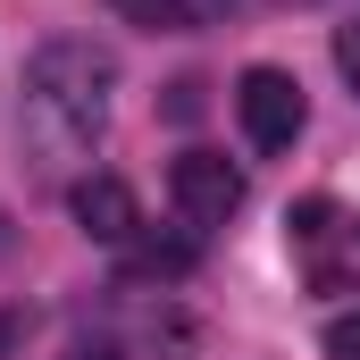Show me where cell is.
Returning <instances> with one entry per match:
<instances>
[{
	"label": "cell",
	"instance_id": "obj_5",
	"mask_svg": "<svg viewBox=\"0 0 360 360\" xmlns=\"http://www.w3.org/2000/svg\"><path fill=\"white\" fill-rule=\"evenodd\" d=\"M117 17H134L151 34H193V25L226 17V0H117Z\"/></svg>",
	"mask_w": 360,
	"mask_h": 360
},
{
	"label": "cell",
	"instance_id": "obj_7",
	"mask_svg": "<svg viewBox=\"0 0 360 360\" xmlns=\"http://www.w3.org/2000/svg\"><path fill=\"white\" fill-rule=\"evenodd\" d=\"M327 360H360V310H335L327 319Z\"/></svg>",
	"mask_w": 360,
	"mask_h": 360
},
{
	"label": "cell",
	"instance_id": "obj_3",
	"mask_svg": "<svg viewBox=\"0 0 360 360\" xmlns=\"http://www.w3.org/2000/svg\"><path fill=\"white\" fill-rule=\"evenodd\" d=\"M168 201H176L184 226H226L235 210H243V168L226 160V151H176V168H168Z\"/></svg>",
	"mask_w": 360,
	"mask_h": 360
},
{
	"label": "cell",
	"instance_id": "obj_1",
	"mask_svg": "<svg viewBox=\"0 0 360 360\" xmlns=\"http://www.w3.org/2000/svg\"><path fill=\"white\" fill-rule=\"evenodd\" d=\"M109 84H117V59H109L101 42H84V34L42 42L34 68H25V143H34L42 160L92 151L101 126H109Z\"/></svg>",
	"mask_w": 360,
	"mask_h": 360
},
{
	"label": "cell",
	"instance_id": "obj_6",
	"mask_svg": "<svg viewBox=\"0 0 360 360\" xmlns=\"http://www.w3.org/2000/svg\"><path fill=\"white\" fill-rule=\"evenodd\" d=\"M126 276H193V243H160V235H134L126 243Z\"/></svg>",
	"mask_w": 360,
	"mask_h": 360
},
{
	"label": "cell",
	"instance_id": "obj_8",
	"mask_svg": "<svg viewBox=\"0 0 360 360\" xmlns=\"http://www.w3.org/2000/svg\"><path fill=\"white\" fill-rule=\"evenodd\" d=\"M335 68H344V84L360 92V17H344V25H335Z\"/></svg>",
	"mask_w": 360,
	"mask_h": 360
},
{
	"label": "cell",
	"instance_id": "obj_4",
	"mask_svg": "<svg viewBox=\"0 0 360 360\" xmlns=\"http://www.w3.org/2000/svg\"><path fill=\"white\" fill-rule=\"evenodd\" d=\"M68 201H76V226H84L92 243H117V252H126V243L143 235V210H134V184L126 176H84Z\"/></svg>",
	"mask_w": 360,
	"mask_h": 360
},
{
	"label": "cell",
	"instance_id": "obj_2",
	"mask_svg": "<svg viewBox=\"0 0 360 360\" xmlns=\"http://www.w3.org/2000/svg\"><path fill=\"white\" fill-rule=\"evenodd\" d=\"M235 117H243L252 151H293L302 126H310V101H302V84L285 68H243L235 76Z\"/></svg>",
	"mask_w": 360,
	"mask_h": 360
}]
</instances>
